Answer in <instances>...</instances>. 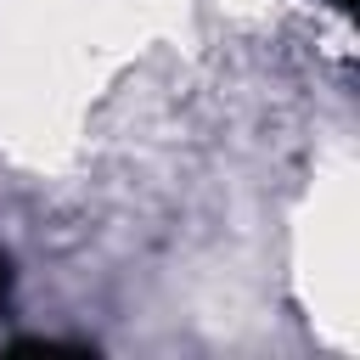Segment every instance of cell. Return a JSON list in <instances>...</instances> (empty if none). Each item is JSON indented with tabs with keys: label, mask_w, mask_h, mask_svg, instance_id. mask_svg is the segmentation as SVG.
<instances>
[{
	"label": "cell",
	"mask_w": 360,
	"mask_h": 360,
	"mask_svg": "<svg viewBox=\"0 0 360 360\" xmlns=\"http://www.w3.org/2000/svg\"><path fill=\"white\" fill-rule=\"evenodd\" d=\"M6 298H11V259L0 253V309H6Z\"/></svg>",
	"instance_id": "6da1fadb"
},
{
	"label": "cell",
	"mask_w": 360,
	"mask_h": 360,
	"mask_svg": "<svg viewBox=\"0 0 360 360\" xmlns=\"http://www.w3.org/2000/svg\"><path fill=\"white\" fill-rule=\"evenodd\" d=\"M338 6H349V0H338Z\"/></svg>",
	"instance_id": "7a4b0ae2"
}]
</instances>
